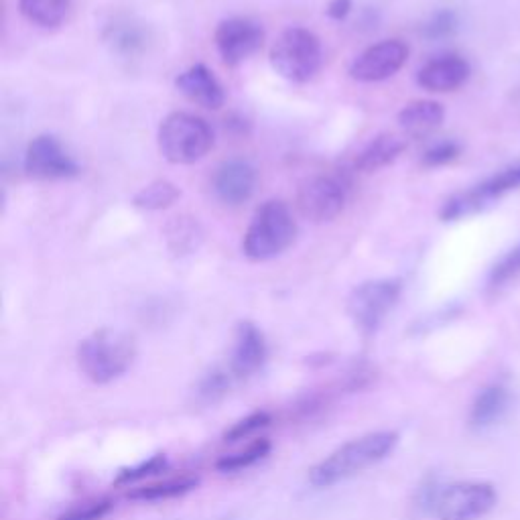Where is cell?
<instances>
[{"instance_id": "obj_30", "label": "cell", "mask_w": 520, "mask_h": 520, "mask_svg": "<svg viewBox=\"0 0 520 520\" xmlns=\"http://www.w3.org/2000/svg\"><path fill=\"white\" fill-rule=\"evenodd\" d=\"M455 25H458V21H455L453 13H449V11L437 13V15L425 25V37H429V39L449 37V35L455 31Z\"/></svg>"}, {"instance_id": "obj_16", "label": "cell", "mask_w": 520, "mask_h": 520, "mask_svg": "<svg viewBox=\"0 0 520 520\" xmlns=\"http://www.w3.org/2000/svg\"><path fill=\"white\" fill-rule=\"evenodd\" d=\"M443 106L433 100H415L409 102L399 112V124L411 137H423L429 135L443 122Z\"/></svg>"}, {"instance_id": "obj_31", "label": "cell", "mask_w": 520, "mask_h": 520, "mask_svg": "<svg viewBox=\"0 0 520 520\" xmlns=\"http://www.w3.org/2000/svg\"><path fill=\"white\" fill-rule=\"evenodd\" d=\"M460 155V147L455 143H441L435 145L433 149H429L423 157V163L429 167H437V165H445L449 161H453L455 157Z\"/></svg>"}, {"instance_id": "obj_1", "label": "cell", "mask_w": 520, "mask_h": 520, "mask_svg": "<svg viewBox=\"0 0 520 520\" xmlns=\"http://www.w3.org/2000/svg\"><path fill=\"white\" fill-rule=\"evenodd\" d=\"M397 443L399 433L395 431H376L356 437L313 466L309 470V482L315 488L336 486L386 460Z\"/></svg>"}, {"instance_id": "obj_7", "label": "cell", "mask_w": 520, "mask_h": 520, "mask_svg": "<svg viewBox=\"0 0 520 520\" xmlns=\"http://www.w3.org/2000/svg\"><path fill=\"white\" fill-rule=\"evenodd\" d=\"M441 520H480L496 504V492L484 482H462L433 492L429 498Z\"/></svg>"}, {"instance_id": "obj_14", "label": "cell", "mask_w": 520, "mask_h": 520, "mask_svg": "<svg viewBox=\"0 0 520 520\" xmlns=\"http://www.w3.org/2000/svg\"><path fill=\"white\" fill-rule=\"evenodd\" d=\"M470 78V65L458 55H443L423 65L417 82L429 92H453Z\"/></svg>"}, {"instance_id": "obj_29", "label": "cell", "mask_w": 520, "mask_h": 520, "mask_svg": "<svg viewBox=\"0 0 520 520\" xmlns=\"http://www.w3.org/2000/svg\"><path fill=\"white\" fill-rule=\"evenodd\" d=\"M518 275H520V244H518L516 248H512V250L500 260V263L494 267L490 281H492L494 287H500V285L512 281V279L518 277Z\"/></svg>"}, {"instance_id": "obj_12", "label": "cell", "mask_w": 520, "mask_h": 520, "mask_svg": "<svg viewBox=\"0 0 520 520\" xmlns=\"http://www.w3.org/2000/svg\"><path fill=\"white\" fill-rule=\"evenodd\" d=\"M267 362V342L254 323L242 321L236 328L228 370L236 380L256 374Z\"/></svg>"}, {"instance_id": "obj_28", "label": "cell", "mask_w": 520, "mask_h": 520, "mask_svg": "<svg viewBox=\"0 0 520 520\" xmlns=\"http://www.w3.org/2000/svg\"><path fill=\"white\" fill-rule=\"evenodd\" d=\"M112 510L110 500H92L63 512L57 520H102Z\"/></svg>"}, {"instance_id": "obj_27", "label": "cell", "mask_w": 520, "mask_h": 520, "mask_svg": "<svg viewBox=\"0 0 520 520\" xmlns=\"http://www.w3.org/2000/svg\"><path fill=\"white\" fill-rule=\"evenodd\" d=\"M269 423H271V415H269V413H265V411L252 413V415H248L246 419L238 421L234 427H230V429L226 431L224 439H226V441H230V443H234V441H240V439H246V437L254 435L256 431H260V429L269 427Z\"/></svg>"}, {"instance_id": "obj_17", "label": "cell", "mask_w": 520, "mask_h": 520, "mask_svg": "<svg viewBox=\"0 0 520 520\" xmlns=\"http://www.w3.org/2000/svg\"><path fill=\"white\" fill-rule=\"evenodd\" d=\"M508 403H510V395L504 386L492 384L484 388L472 405V413H470L472 427L484 429L494 425L508 411Z\"/></svg>"}, {"instance_id": "obj_26", "label": "cell", "mask_w": 520, "mask_h": 520, "mask_svg": "<svg viewBox=\"0 0 520 520\" xmlns=\"http://www.w3.org/2000/svg\"><path fill=\"white\" fill-rule=\"evenodd\" d=\"M167 470V458L163 453L159 455H153V458L149 462H143L141 466H135V468H126L122 470L118 476H116V484L118 486H128V484H135L139 480H145L149 476H155V474H161Z\"/></svg>"}, {"instance_id": "obj_19", "label": "cell", "mask_w": 520, "mask_h": 520, "mask_svg": "<svg viewBox=\"0 0 520 520\" xmlns=\"http://www.w3.org/2000/svg\"><path fill=\"white\" fill-rule=\"evenodd\" d=\"M106 43L124 57H135L145 51L147 47V31L141 25H135L130 21H116L106 29Z\"/></svg>"}, {"instance_id": "obj_9", "label": "cell", "mask_w": 520, "mask_h": 520, "mask_svg": "<svg viewBox=\"0 0 520 520\" xmlns=\"http://www.w3.org/2000/svg\"><path fill=\"white\" fill-rule=\"evenodd\" d=\"M25 173L33 179H68L80 173L74 157L51 135L35 137L25 153Z\"/></svg>"}, {"instance_id": "obj_10", "label": "cell", "mask_w": 520, "mask_h": 520, "mask_svg": "<svg viewBox=\"0 0 520 520\" xmlns=\"http://www.w3.org/2000/svg\"><path fill=\"white\" fill-rule=\"evenodd\" d=\"M409 57V47L399 39H388L362 51L350 65V76L358 82H382L393 78Z\"/></svg>"}, {"instance_id": "obj_2", "label": "cell", "mask_w": 520, "mask_h": 520, "mask_svg": "<svg viewBox=\"0 0 520 520\" xmlns=\"http://www.w3.org/2000/svg\"><path fill=\"white\" fill-rule=\"evenodd\" d=\"M137 356L135 338L118 330L102 328L78 346L82 374L94 384H108L120 378Z\"/></svg>"}, {"instance_id": "obj_20", "label": "cell", "mask_w": 520, "mask_h": 520, "mask_svg": "<svg viewBox=\"0 0 520 520\" xmlns=\"http://www.w3.org/2000/svg\"><path fill=\"white\" fill-rule=\"evenodd\" d=\"M23 17L39 27H57L68 17L70 0H19Z\"/></svg>"}, {"instance_id": "obj_6", "label": "cell", "mask_w": 520, "mask_h": 520, "mask_svg": "<svg viewBox=\"0 0 520 520\" xmlns=\"http://www.w3.org/2000/svg\"><path fill=\"white\" fill-rule=\"evenodd\" d=\"M399 279H376L356 287L348 299V313L362 334H374L401 297Z\"/></svg>"}, {"instance_id": "obj_18", "label": "cell", "mask_w": 520, "mask_h": 520, "mask_svg": "<svg viewBox=\"0 0 520 520\" xmlns=\"http://www.w3.org/2000/svg\"><path fill=\"white\" fill-rule=\"evenodd\" d=\"M405 151V141L397 135H378L356 159V169L362 173H374L390 163H395Z\"/></svg>"}, {"instance_id": "obj_15", "label": "cell", "mask_w": 520, "mask_h": 520, "mask_svg": "<svg viewBox=\"0 0 520 520\" xmlns=\"http://www.w3.org/2000/svg\"><path fill=\"white\" fill-rule=\"evenodd\" d=\"M175 86L187 100L202 108L218 110L224 104V90L220 82L202 63L191 65L189 70L179 74Z\"/></svg>"}, {"instance_id": "obj_13", "label": "cell", "mask_w": 520, "mask_h": 520, "mask_svg": "<svg viewBox=\"0 0 520 520\" xmlns=\"http://www.w3.org/2000/svg\"><path fill=\"white\" fill-rule=\"evenodd\" d=\"M256 171L244 161L224 163L214 175V191L226 206H240L252 198Z\"/></svg>"}, {"instance_id": "obj_23", "label": "cell", "mask_w": 520, "mask_h": 520, "mask_svg": "<svg viewBox=\"0 0 520 520\" xmlns=\"http://www.w3.org/2000/svg\"><path fill=\"white\" fill-rule=\"evenodd\" d=\"M269 451H271V441L265 439V437H260V439L250 441L244 449H238L234 453L224 455V458L218 460L216 468L220 472H240V470L254 466L256 462H260L263 458H267Z\"/></svg>"}, {"instance_id": "obj_4", "label": "cell", "mask_w": 520, "mask_h": 520, "mask_svg": "<svg viewBox=\"0 0 520 520\" xmlns=\"http://www.w3.org/2000/svg\"><path fill=\"white\" fill-rule=\"evenodd\" d=\"M212 147L214 133L200 116L173 112L159 126V151L173 165L198 163Z\"/></svg>"}, {"instance_id": "obj_21", "label": "cell", "mask_w": 520, "mask_h": 520, "mask_svg": "<svg viewBox=\"0 0 520 520\" xmlns=\"http://www.w3.org/2000/svg\"><path fill=\"white\" fill-rule=\"evenodd\" d=\"M198 484H200L198 476L183 474V476H177V478H167L163 482H155V484H147V486L135 488L133 492L128 494V498L147 500V502L169 500V498H177V496H183V494L191 492L193 488H198Z\"/></svg>"}, {"instance_id": "obj_24", "label": "cell", "mask_w": 520, "mask_h": 520, "mask_svg": "<svg viewBox=\"0 0 520 520\" xmlns=\"http://www.w3.org/2000/svg\"><path fill=\"white\" fill-rule=\"evenodd\" d=\"M518 185H520V165L498 173L496 177L484 181L482 185H478V187H474V189L478 191L482 202L488 204V202H492L494 198H498V195H502L504 191H510V189L518 187Z\"/></svg>"}, {"instance_id": "obj_5", "label": "cell", "mask_w": 520, "mask_h": 520, "mask_svg": "<svg viewBox=\"0 0 520 520\" xmlns=\"http://www.w3.org/2000/svg\"><path fill=\"white\" fill-rule=\"evenodd\" d=\"M271 65L289 82H309L321 68V43L311 31L291 27L273 43Z\"/></svg>"}, {"instance_id": "obj_25", "label": "cell", "mask_w": 520, "mask_h": 520, "mask_svg": "<svg viewBox=\"0 0 520 520\" xmlns=\"http://www.w3.org/2000/svg\"><path fill=\"white\" fill-rule=\"evenodd\" d=\"M234 380L236 378L230 374L228 368H216L202 380L200 397L208 403H216L218 399H222L228 393Z\"/></svg>"}, {"instance_id": "obj_3", "label": "cell", "mask_w": 520, "mask_h": 520, "mask_svg": "<svg viewBox=\"0 0 520 520\" xmlns=\"http://www.w3.org/2000/svg\"><path fill=\"white\" fill-rule=\"evenodd\" d=\"M297 236V222L285 202L271 200L260 206L244 234L242 250L244 254L263 263L283 254Z\"/></svg>"}, {"instance_id": "obj_32", "label": "cell", "mask_w": 520, "mask_h": 520, "mask_svg": "<svg viewBox=\"0 0 520 520\" xmlns=\"http://www.w3.org/2000/svg\"><path fill=\"white\" fill-rule=\"evenodd\" d=\"M352 11V0H332L328 5V17L334 21H342Z\"/></svg>"}, {"instance_id": "obj_11", "label": "cell", "mask_w": 520, "mask_h": 520, "mask_svg": "<svg viewBox=\"0 0 520 520\" xmlns=\"http://www.w3.org/2000/svg\"><path fill=\"white\" fill-rule=\"evenodd\" d=\"M265 41V31L250 19H228L216 29V47L224 63L238 65L252 57Z\"/></svg>"}, {"instance_id": "obj_22", "label": "cell", "mask_w": 520, "mask_h": 520, "mask_svg": "<svg viewBox=\"0 0 520 520\" xmlns=\"http://www.w3.org/2000/svg\"><path fill=\"white\" fill-rule=\"evenodd\" d=\"M179 187L167 179H159L153 181L149 185H145L135 198H133V206L139 210H147V212H159V210H167L171 208L177 200H179Z\"/></svg>"}, {"instance_id": "obj_8", "label": "cell", "mask_w": 520, "mask_h": 520, "mask_svg": "<svg viewBox=\"0 0 520 520\" xmlns=\"http://www.w3.org/2000/svg\"><path fill=\"white\" fill-rule=\"evenodd\" d=\"M348 200V187L336 175H313L297 189L299 214L315 224L332 222L342 214Z\"/></svg>"}]
</instances>
